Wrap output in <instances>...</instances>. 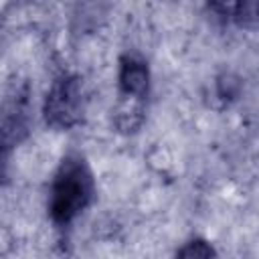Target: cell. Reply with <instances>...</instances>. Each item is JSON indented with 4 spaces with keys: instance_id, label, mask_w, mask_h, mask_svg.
<instances>
[{
    "instance_id": "6da1fadb",
    "label": "cell",
    "mask_w": 259,
    "mask_h": 259,
    "mask_svg": "<svg viewBox=\"0 0 259 259\" xmlns=\"http://www.w3.org/2000/svg\"><path fill=\"white\" fill-rule=\"evenodd\" d=\"M93 198V176L81 156H67L53 180L49 210L57 225H69Z\"/></svg>"
},
{
    "instance_id": "7a4b0ae2",
    "label": "cell",
    "mask_w": 259,
    "mask_h": 259,
    "mask_svg": "<svg viewBox=\"0 0 259 259\" xmlns=\"http://www.w3.org/2000/svg\"><path fill=\"white\" fill-rule=\"evenodd\" d=\"M85 89L83 81L75 75L59 77L45 99V121L55 130H71L81 123L85 115Z\"/></svg>"
},
{
    "instance_id": "3957f363",
    "label": "cell",
    "mask_w": 259,
    "mask_h": 259,
    "mask_svg": "<svg viewBox=\"0 0 259 259\" xmlns=\"http://www.w3.org/2000/svg\"><path fill=\"white\" fill-rule=\"evenodd\" d=\"M150 85V71L148 65L134 57L125 55L119 61V93H121V103L132 101L134 105L142 103V99L148 93Z\"/></svg>"
},
{
    "instance_id": "277c9868",
    "label": "cell",
    "mask_w": 259,
    "mask_h": 259,
    "mask_svg": "<svg viewBox=\"0 0 259 259\" xmlns=\"http://www.w3.org/2000/svg\"><path fill=\"white\" fill-rule=\"evenodd\" d=\"M208 6L217 16L239 24L259 22V0H208Z\"/></svg>"
},
{
    "instance_id": "5b68a950",
    "label": "cell",
    "mask_w": 259,
    "mask_h": 259,
    "mask_svg": "<svg viewBox=\"0 0 259 259\" xmlns=\"http://www.w3.org/2000/svg\"><path fill=\"white\" fill-rule=\"evenodd\" d=\"M26 127V93L16 91V95L6 103L4 111V144L12 140L18 142Z\"/></svg>"
},
{
    "instance_id": "8992f818",
    "label": "cell",
    "mask_w": 259,
    "mask_h": 259,
    "mask_svg": "<svg viewBox=\"0 0 259 259\" xmlns=\"http://www.w3.org/2000/svg\"><path fill=\"white\" fill-rule=\"evenodd\" d=\"M178 255L180 257H210V255H214V251L204 241H190L184 249L178 251Z\"/></svg>"
}]
</instances>
